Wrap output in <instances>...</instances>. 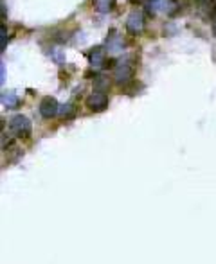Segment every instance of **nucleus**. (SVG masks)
Returning a JSON list of instances; mask_svg holds the SVG:
<instances>
[{
	"label": "nucleus",
	"instance_id": "f257e3e1",
	"mask_svg": "<svg viewBox=\"0 0 216 264\" xmlns=\"http://www.w3.org/2000/svg\"><path fill=\"white\" fill-rule=\"evenodd\" d=\"M132 77H133V65L130 63V58H124L113 68V79H115L117 85H126V83L132 81Z\"/></svg>",
	"mask_w": 216,
	"mask_h": 264
},
{
	"label": "nucleus",
	"instance_id": "f03ea898",
	"mask_svg": "<svg viewBox=\"0 0 216 264\" xmlns=\"http://www.w3.org/2000/svg\"><path fill=\"white\" fill-rule=\"evenodd\" d=\"M9 132L14 137H29L31 135V121L25 115H14L9 119Z\"/></svg>",
	"mask_w": 216,
	"mask_h": 264
},
{
	"label": "nucleus",
	"instance_id": "7ed1b4c3",
	"mask_svg": "<svg viewBox=\"0 0 216 264\" xmlns=\"http://www.w3.org/2000/svg\"><path fill=\"white\" fill-rule=\"evenodd\" d=\"M146 9H148L150 14H159V13L171 14L177 9V4H175V0H148Z\"/></svg>",
	"mask_w": 216,
	"mask_h": 264
},
{
	"label": "nucleus",
	"instance_id": "20e7f679",
	"mask_svg": "<svg viewBox=\"0 0 216 264\" xmlns=\"http://www.w3.org/2000/svg\"><path fill=\"white\" fill-rule=\"evenodd\" d=\"M87 106H89L92 112H103L108 108V95L105 92H92V94L87 97Z\"/></svg>",
	"mask_w": 216,
	"mask_h": 264
},
{
	"label": "nucleus",
	"instance_id": "39448f33",
	"mask_svg": "<svg viewBox=\"0 0 216 264\" xmlns=\"http://www.w3.org/2000/svg\"><path fill=\"white\" fill-rule=\"evenodd\" d=\"M144 29V14L141 11H132L128 14L126 20V31L130 34H141Z\"/></svg>",
	"mask_w": 216,
	"mask_h": 264
},
{
	"label": "nucleus",
	"instance_id": "423d86ee",
	"mask_svg": "<svg viewBox=\"0 0 216 264\" xmlns=\"http://www.w3.org/2000/svg\"><path fill=\"white\" fill-rule=\"evenodd\" d=\"M40 113H42L43 119H52L56 117L58 113H60V104L54 97L47 95V97H43L42 103H40Z\"/></svg>",
	"mask_w": 216,
	"mask_h": 264
},
{
	"label": "nucleus",
	"instance_id": "0eeeda50",
	"mask_svg": "<svg viewBox=\"0 0 216 264\" xmlns=\"http://www.w3.org/2000/svg\"><path fill=\"white\" fill-rule=\"evenodd\" d=\"M89 62H90V65L94 66L96 70L103 68V66L107 65V54H105V49L103 47H96L94 51L90 52Z\"/></svg>",
	"mask_w": 216,
	"mask_h": 264
},
{
	"label": "nucleus",
	"instance_id": "6e6552de",
	"mask_svg": "<svg viewBox=\"0 0 216 264\" xmlns=\"http://www.w3.org/2000/svg\"><path fill=\"white\" fill-rule=\"evenodd\" d=\"M107 47H108V51H110V52L121 51V49H122V42H121V38H119V34L115 33V31H110V34H108Z\"/></svg>",
	"mask_w": 216,
	"mask_h": 264
},
{
	"label": "nucleus",
	"instance_id": "1a4fd4ad",
	"mask_svg": "<svg viewBox=\"0 0 216 264\" xmlns=\"http://www.w3.org/2000/svg\"><path fill=\"white\" fill-rule=\"evenodd\" d=\"M0 99H2V104H4L5 108H16V106H18V97H16V94L11 92V90L4 92Z\"/></svg>",
	"mask_w": 216,
	"mask_h": 264
},
{
	"label": "nucleus",
	"instance_id": "9d476101",
	"mask_svg": "<svg viewBox=\"0 0 216 264\" xmlns=\"http://www.w3.org/2000/svg\"><path fill=\"white\" fill-rule=\"evenodd\" d=\"M94 5L99 13H110L115 5V0H94Z\"/></svg>",
	"mask_w": 216,
	"mask_h": 264
},
{
	"label": "nucleus",
	"instance_id": "9b49d317",
	"mask_svg": "<svg viewBox=\"0 0 216 264\" xmlns=\"http://www.w3.org/2000/svg\"><path fill=\"white\" fill-rule=\"evenodd\" d=\"M60 115L63 119H72L76 115V108L72 106L71 103L69 104H63V106H60Z\"/></svg>",
	"mask_w": 216,
	"mask_h": 264
},
{
	"label": "nucleus",
	"instance_id": "f8f14e48",
	"mask_svg": "<svg viewBox=\"0 0 216 264\" xmlns=\"http://www.w3.org/2000/svg\"><path fill=\"white\" fill-rule=\"evenodd\" d=\"M108 86H110V83H108V77H105V75H99L96 79V90H99V92H105Z\"/></svg>",
	"mask_w": 216,
	"mask_h": 264
},
{
	"label": "nucleus",
	"instance_id": "ddd939ff",
	"mask_svg": "<svg viewBox=\"0 0 216 264\" xmlns=\"http://www.w3.org/2000/svg\"><path fill=\"white\" fill-rule=\"evenodd\" d=\"M5 43H7V31H5V25H2L0 29V51H5Z\"/></svg>",
	"mask_w": 216,
	"mask_h": 264
},
{
	"label": "nucleus",
	"instance_id": "4468645a",
	"mask_svg": "<svg viewBox=\"0 0 216 264\" xmlns=\"http://www.w3.org/2000/svg\"><path fill=\"white\" fill-rule=\"evenodd\" d=\"M197 4L200 5V7H206V9H211V13L216 9L215 0H197Z\"/></svg>",
	"mask_w": 216,
	"mask_h": 264
},
{
	"label": "nucleus",
	"instance_id": "2eb2a0df",
	"mask_svg": "<svg viewBox=\"0 0 216 264\" xmlns=\"http://www.w3.org/2000/svg\"><path fill=\"white\" fill-rule=\"evenodd\" d=\"M213 34L216 36V22H213Z\"/></svg>",
	"mask_w": 216,
	"mask_h": 264
}]
</instances>
